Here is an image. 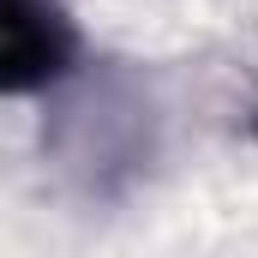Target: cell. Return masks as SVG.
Wrapping results in <instances>:
<instances>
[{
    "label": "cell",
    "instance_id": "6da1fadb",
    "mask_svg": "<svg viewBox=\"0 0 258 258\" xmlns=\"http://www.w3.org/2000/svg\"><path fill=\"white\" fill-rule=\"evenodd\" d=\"M66 54H72V36L54 18V6L12 0V18H6V90H36V84L60 78Z\"/></svg>",
    "mask_w": 258,
    "mask_h": 258
}]
</instances>
